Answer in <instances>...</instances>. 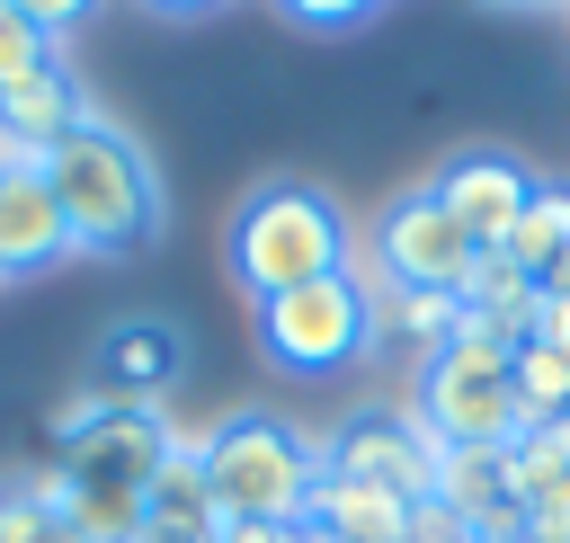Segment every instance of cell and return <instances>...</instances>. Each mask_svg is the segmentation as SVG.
<instances>
[{"label":"cell","mask_w":570,"mask_h":543,"mask_svg":"<svg viewBox=\"0 0 570 543\" xmlns=\"http://www.w3.org/2000/svg\"><path fill=\"white\" fill-rule=\"evenodd\" d=\"M45 187L71 223V258H134V249L160 240V178L116 116H89L45 160Z\"/></svg>","instance_id":"6da1fadb"},{"label":"cell","mask_w":570,"mask_h":543,"mask_svg":"<svg viewBox=\"0 0 570 543\" xmlns=\"http://www.w3.org/2000/svg\"><path fill=\"white\" fill-rule=\"evenodd\" d=\"M223 258H232L240 294L267 303V294H294V285H321V276L356 267V231H347V205L330 187H312V178H258L232 205Z\"/></svg>","instance_id":"7a4b0ae2"},{"label":"cell","mask_w":570,"mask_h":543,"mask_svg":"<svg viewBox=\"0 0 570 543\" xmlns=\"http://www.w3.org/2000/svg\"><path fill=\"white\" fill-rule=\"evenodd\" d=\"M205 454V481H214V507L223 525H303L312 516V490H321V445L303 427H285L276 409H232L196 436Z\"/></svg>","instance_id":"3957f363"},{"label":"cell","mask_w":570,"mask_h":543,"mask_svg":"<svg viewBox=\"0 0 570 543\" xmlns=\"http://www.w3.org/2000/svg\"><path fill=\"white\" fill-rule=\"evenodd\" d=\"M419 418H428L445 445L508 454V445L525 436V409H517L508 347H499V338H472V329H454V347H436V356L419 365Z\"/></svg>","instance_id":"277c9868"},{"label":"cell","mask_w":570,"mask_h":543,"mask_svg":"<svg viewBox=\"0 0 570 543\" xmlns=\"http://www.w3.org/2000/svg\"><path fill=\"white\" fill-rule=\"evenodd\" d=\"M374 338H383V320H374V285H365L356 267L258 303V347H267L285 374H338V365H356Z\"/></svg>","instance_id":"5b68a950"},{"label":"cell","mask_w":570,"mask_h":543,"mask_svg":"<svg viewBox=\"0 0 570 543\" xmlns=\"http://www.w3.org/2000/svg\"><path fill=\"white\" fill-rule=\"evenodd\" d=\"M53 436H62V472L80 498H142L151 472L169 463L178 427L160 409H116V401H62L53 409Z\"/></svg>","instance_id":"8992f818"},{"label":"cell","mask_w":570,"mask_h":543,"mask_svg":"<svg viewBox=\"0 0 570 543\" xmlns=\"http://www.w3.org/2000/svg\"><path fill=\"white\" fill-rule=\"evenodd\" d=\"M436 463H445V436L419 409H356V418H338L321 436V472L374 481V490H401V498H428Z\"/></svg>","instance_id":"52a82bcc"},{"label":"cell","mask_w":570,"mask_h":543,"mask_svg":"<svg viewBox=\"0 0 570 543\" xmlns=\"http://www.w3.org/2000/svg\"><path fill=\"white\" fill-rule=\"evenodd\" d=\"M472 240L454 231V214L436 205V187L419 178V187H401L383 214H374V267H383V285H419V294H463V276H472Z\"/></svg>","instance_id":"ba28073f"},{"label":"cell","mask_w":570,"mask_h":543,"mask_svg":"<svg viewBox=\"0 0 570 543\" xmlns=\"http://www.w3.org/2000/svg\"><path fill=\"white\" fill-rule=\"evenodd\" d=\"M178 374H187V329L160 312H116L89 347V401H116V409H160Z\"/></svg>","instance_id":"9c48e42d"},{"label":"cell","mask_w":570,"mask_h":543,"mask_svg":"<svg viewBox=\"0 0 570 543\" xmlns=\"http://www.w3.org/2000/svg\"><path fill=\"white\" fill-rule=\"evenodd\" d=\"M428 187H436V205L454 214V231H463L472 249H499V240L517 231L525 196H534L543 178H534L517 151H454V160H445Z\"/></svg>","instance_id":"30bf717a"},{"label":"cell","mask_w":570,"mask_h":543,"mask_svg":"<svg viewBox=\"0 0 570 543\" xmlns=\"http://www.w3.org/2000/svg\"><path fill=\"white\" fill-rule=\"evenodd\" d=\"M89 116H98V107H89V89L71 80V62H53V71H36V80L0 89V169H45Z\"/></svg>","instance_id":"8fae6325"},{"label":"cell","mask_w":570,"mask_h":543,"mask_svg":"<svg viewBox=\"0 0 570 543\" xmlns=\"http://www.w3.org/2000/svg\"><path fill=\"white\" fill-rule=\"evenodd\" d=\"M71 258V223L45 169H0V276H45Z\"/></svg>","instance_id":"7c38bea8"},{"label":"cell","mask_w":570,"mask_h":543,"mask_svg":"<svg viewBox=\"0 0 570 543\" xmlns=\"http://www.w3.org/2000/svg\"><path fill=\"white\" fill-rule=\"evenodd\" d=\"M134 543H223V507H214V481H205L196 436H178L169 463L151 472V490H142V534H134Z\"/></svg>","instance_id":"4fadbf2b"},{"label":"cell","mask_w":570,"mask_h":543,"mask_svg":"<svg viewBox=\"0 0 570 543\" xmlns=\"http://www.w3.org/2000/svg\"><path fill=\"white\" fill-rule=\"evenodd\" d=\"M410 516H419V498L321 472V490H312V516H303V525H330L338 543H410Z\"/></svg>","instance_id":"5bb4252c"},{"label":"cell","mask_w":570,"mask_h":543,"mask_svg":"<svg viewBox=\"0 0 570 543\" xmlns=\"http://www.w3.org/2000/svg\"><path fill=\"white\" fill-rule=\"evenodd\" d=\"M374 320H383V338L419 347V365H428L436 347H454V329H463V294H419V285H383V294H374Z\"/></svg>","instance_id":"9a60e30c"},{"label":"cell","mask_w":570,"mask_h":543,"mask_svg":"<svg viewBox=\"0 0 570 543\" xmlns=\"http://www.w3.org/2000/svg\"><path fill=\"white\" fill-rule=\"evenodd\" d=\"M499 258L517 267V276H552L561 258H570V187H534L525 196V214H517V231L499 240Z\"/></svg>","instance_id":"2e32d148"},{"label":"cell","mask_w":570,"mask_h":543,"mask_svg":"<svg viewBox=\"0 0 570 543\" xmlns=\"http://www.w3.org/2000/svg\"><path fill=\"white\" fill-rule=\"evenodd\" d=\"M508 374H517V409H525V427L570 418V356H561V347L517 338V347H508Z\"/></svg>","instance_id":"e0dca14e"},{"label":"cell","mask_w":570,"mask_h":543,"mask_svg":"<svg viewBox=\"0 0 570 543\" xmlns=\"http://www.w3.org/2000/svg\"><path fill=\"white\" fill-rule=\"evenodd\" d=\"M62 62V45L45 36V27H27L9 0H0V89H18V80H36V71H53Z\"/></svg>","instance_id":"ac0fdd59"},{"label":"cell","mask_w":570,"mask_h":543,"mask_svg":"<svg viewBox=\"0 0 570 543\" xmlns=\"http://www.w3.org/2000/svg\"><path fill=\"white\" fill-rule=\"evenodd\" d=\"M0 543H89V534H80V516H53L27 490H0Z\"/></svg>","instance_id":"d6986e66"},{"label":"cell","mask_w":570,"mask_h":543,"mask_svg":"<svg viewBox=\"0 0 570 543\" xmlns=\"http://www.w3.org/2000/svg\"><path fill=\"white\" fill-rule=\"evenodd\" d=\"M294 27H321V36H338V27H365L383 0H276Z\"/></svg>","instance_id":"ffe728a7"},{"label":"cell","mask_w":570,"mask_h":543,"mask_svg":"<svg viewBox=\"0 0 570 543\" xmlns=\"http://www.w3.org/2000/svg\"><path fill=\"white\" fill-rule=\"evenodd\" d=\"M9 9H18V18H27V27H45V36H53V45H62V36H71V27H80V18H98V0H9Z\"/></svg>","instance_id":"44dd1931"},{"label":"cell","mask_w":570,"mask_h":543,"mask_svg":"<svg viewBox=\"0 0 570 543\" xmlns=\"http://www.w3.org/2000/svg\"><path fill=\"white\" fill-rule=\"evenodd\" d=\"M534 338L570 356V303H552V294H543V303H534Z\"/></svg>","instance_id":"7402d4cb"},{"label":"cell","mask_w":570,"mask_h":543,"mask_svg":"<svg viewBox=\"0 0 570 543\" xmlns=\"http://www.w3.org/2000/svg\"><path fill=\"white\" fill-rule=\"evenodd\" d=\"M303 525H223V543H294Z\"/></svg>","instance_id":"603a6c76"},{"label":"cell","mask_w":570,"mask_h":543,"mask_svg":"<svg viewBox=\"0 0 570 543\" xmlns=\"http://www.w3.org/2000/svg\"><path fill=\"white\" fill-rule=\"evenodd\" d=\"M151 9H169V18H205V9H223V0H151Z\"/></svg>","instance_id":"cb8c5ba5"},{"label":"cell","mask_w":570,"mask_h":543,"mask_svg":"<svg viewBox=\"0 0 570 543\" xmlns=\"http://www.w3.org/2000/svg\"><path fill=\"white\" fill-rule=\"evenodd\" d=\"M294 543H338V534H330V525H303V534H294Z\"/></svg>","instance_id":"d4e9b609"},{"label":"cell","mask_w":570,"mask_h":543,"mask_svg":"<svg viewBox=\"0 0 570 543\" xmlns=\"http://www.w3.org/2000/svg\"><path fill=\"white\" fill-rule=\"evenodd\" d=\"M499 9H561V0H499Z\"/></svg>","instance_id":"484cf974"}]
</instances>
